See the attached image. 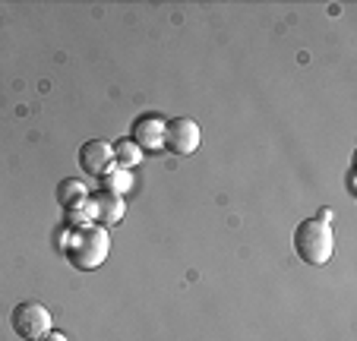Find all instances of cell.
Listing matches in <instances>:
<instances>
[{"instance_id": "obj_11", "label": "cell", "mask_w": 357, "mask_h": 341, "mask_svg": "<svg viewBox=\"0 0 357 341\" xmlns=\"http://www.w3.org/2000/svg\"><path fill=\"white\" fill-rule=\"evenodd\" d=\"M38 341H70V338H67L63 332H57V328H51V332H45Z\"/></svg>"}, {"instance_id": "obj_6", "label": "cell", "mask_w": 357, "mask_h": 341, "mask_svg": "<svg viewBox=\"0 0 357 341\" xmlns=\"http://www.w3.org/2000/svg\"><path fill=\"white\" fill-rule=\"evenodd\" d=\"M82 212H86L89 225H117V221L123 218V196H111V193H95L89 196V202L82 206Z\"/></svg>"}, {"instance_id": "obj_3", "label": "cell", "mask_w": 357, "mask_h": 341, "mask_svg": "<svg viewBox=\"0 0 357 341\" xmlns=\"http://www.w3.org/2000/svg\"><path fill=\"white\" fill-rule=\"evenodd\" d=\"M10 322H13V332L26 341H38L45 332H51V313H47L45 303H35V301L16 303Z\"/></svg>"}, {"instance_id": "obj_10", "label": "cell", "mask_w": 357, "mask_h": 341, "mask_svg": "<svg viewBox=\"0 0 357 341\" xmlns=\"http://www.w3.org/2000/svg\"><path fill=\"white\" fill-rule=\"evenodd\" d=\"M111 149H114V165L123 167V171H133V167L142 161V149L136 146L133 139H121V142H114Z\"/></svg>"}, {"instance_id": "obj_2", "label": "cell", "mask_w": 357, "mask_h": 341, "mask_svg": "<svg viewBox=\"0 0 357 341\" xmlns=\"http://www.w3.org/2000/svg\"><path fill=\"white\" fill-rule=\"evenodd\" d=\"M294 250L307 266H326L335 253V234H332V225L319 218H307L297 225L294 231Z\"/></svg>"}, {"instance_id": "obj_4", "label": "cell", "mask_w": 357, "mask_h": 341, "mask_svg": "<svg viewBox=\"0 0 357 341\" xmlns=\"http://www.w3.org/2000/svg\"><path fill=\"white\" fill-rule=\"evenodd\" d=\"M199 123L190 121V117H174V121H165V149L174 155H193L199 149Z\"/></svg>"}, {"instance_id": "obj_5", "label": "cell", "mask_w": 357, "mask_h": 341, "mask_svg": "<svg viewBox=\"0 0 357 341\" xmlns=\"http://www.w3.org/2000/svg\"><path fill=\"white\" fill-rule=\"evenodd\" d=\"M79 165L82 171H86L89 177H105L114 167V149H111V142L105 139H89L79 146Z\"/></svg>"}, {"instance_id": "obj_9", "label": "cell", "mask_w": 357, "mask_h": 341, "mask_svg": "<svg viewBox=\"0 0 357 341\" xmlns=\"http://www.w3.org/2000/svg\"><path fill=\"white\" fill-rule=\"evenodd\" d=\"M133 190V174L123 171V167H111L108 174L101 177V193H111V196H123Z\"/></svg>"}, {"instance_id": "obj_1", "label": "cell", "mask_w": 357, "mask_h": 341, "mask_svg": "<svg viewBox=\"0 0 357 341\" xmlns=\"http://www.w3.org/2000/svg\"><path fill=\"white\" fill-rule=\"evenodd\" d=\"M111 253V237L101 225H76L63 241V256L73 268L92 272L101 262L108 259Z\"/></svg>"}, {"instance_id": "obj_8", "label": "cell", "mask_w": 357, "mask_h": 341, "mask_svg": "<svg viewBox=\"0 0 357 341\" xmlns=\"http://www.w3.org/2000/svg\"><path fill=\"white\" fill-rule=\"evenodd\" d=\"M86 202H89V187L82 181L67 177V181L57 183V206H61L63 212H79Z\"/></svg>"}, {"instance_id": "obj_7", "label": "cell", "mask_w": 357, "mask_h": 341, "mask_svg": "<svg viewBox=\"0 0 357 341\" xmlns=\"http://www.w3.org/2000/svg\"><path fill=\"white\" fill-rule=\"evenodd\" d=\"M130 139H133L142 152H155V149L165 146V121L158 114H142V117L133 121Z\"/></svg>"}]
</instances>
